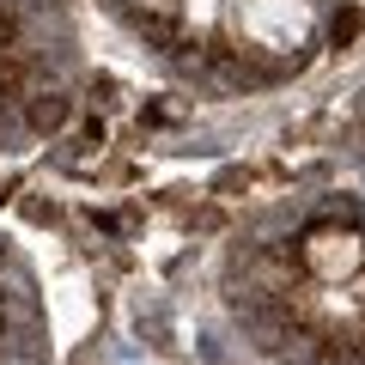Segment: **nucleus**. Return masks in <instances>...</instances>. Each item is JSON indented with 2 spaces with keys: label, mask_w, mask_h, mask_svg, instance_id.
Listing matches in <instances>:
<instances>
[{
  "label": "nucleus",
  "mask_w": 365,
  "mask_h": 365,
  "mask_svg": "<svg viewBox=\"0 0 365 365\" xmlns=\"http://www.w3.org/2000/svg\"><path fill=\"white\" fill-rule=\"evenodd\" d=\"M67 110H73V104H67L61 91H37V98H31V128L55 134V128H61V122H67Z\"/></svg>",
  "instance_id": "1"
},
{
  "label": "nucleus",
  "mask_w": 365,
  "mask_h": 365,
  "mask_svg": "<svg viewBox=\"0 0 365 365\" xmlns=\"http://www.w3.org/2000/svg\"><path fill=\"white\" fill-rule=\"evenodd\" d=\"M353 37H359V6H341V13L329 19V43H335V49H347Z\"/></svg>",
  "instance_id": "2"
},
{
  "label": "nucleus",
  "mask_w": 365,
  "mask_h": 365,
  "mask_svg": "<svg viewBox=\"0 0 365 365\" xmlns=\"http://www.w3.org/2000/svg\"><path fill=\"white\" fill-rule=\"evenodd\" d=\"M128 6H134V13H140V6H146V13H170V0H128Z\"/></svg>",
  "instance_id": "3"
}]
</instances>
